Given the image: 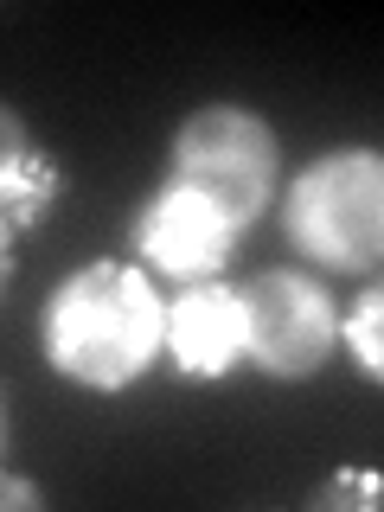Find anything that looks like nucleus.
I'll use <instances>...</instances> for the list:
<instances>
[{"label": "nucleus", "mask_w": 384, "mask_h": 512, "mask_svg": "<svg viewBox=\"0 0 384 512\" xmlns=\"http://www.w3.org/2000/svg\"><path fill=\"white\" fill-rule=\"evenodd\" d=\"M167 352V301L128 263H90L45 301V359L84 391H122Z\"/></svg>", "instance_id": "f257e3e1"}, {"label": "nucleus", "mask_w": 384, "mask_h": 512, "mask_svg": "<svg viewBox=\"0 0 384 512\" xmlns=\"http://www.w3.org/2000/svg\"><path fill=\"white\" fill-rule=\"evenodd\" d=\"M288 237L327 269L384 263V154L333 148L288 186Z\"/></svg>", "instance_id": "f03ea898"}, {"label": "nucleus", "mask_w": 384, "mask_h": 512, "mask_svg": "<svg viewBox=\"0 0 384 512\" xmlns=\"http://www.w3.org/2000/svg\"><path fill=\"white\" fill-rule=\"evenodd\" d=\"M173 180L205 192V199L244 231L269 205V192H276V135H269V122L250 116V109L212 103L173 135Z\"/></svg>", "instance_id": "7ed1b4c3"}, {"label": "nucleus", "mask_w": 384, "mask_h": 512, "mask_svg": "<svg viewBox=\"0 0 384 512\" xmlns=\"http://www.w3.org/2000/svg\"><path fill=\"white\" fill-rule=\"evenodd\" d=\"M237 301H244V352L276 378H308L340 340L327 288L295 269H269V276L244 282Z\"/></svg>", "instance_id": "20e7f679"}, {"label": "nucleus", "mask_w": 384, "mask_h": 512, "mask_svg": "<svg viewBox=\"0 0 384 512\" xmlns=\"http://www.w3.org/2000/svg\"><path fill=\"white\" fill-rule=\"evenodd\" d=\"M231 244H237V224L205 192H192L180 180H167L135 218V250L160 276H180V282H212L224 269V256H231Z\"/></svg>", "instance_id": "39448f33"}, {"label": "nucleus", "mask_w": 384, "mask_h": 512, "mask_svg": "<svg viewBox=\"0 0 384 512\" xmlns=\"http://www.w3.org/2000/svg\"><path fill=\"white\" fill-rule=\"evenodd\" d=\"M167 359L186 378H224L244 359V301L218 282L180 288V301L167 308Z\"/></svg>", "instance_id": "423d86ee"}, {"label": "nucleus", "mask_w": 384, "mask_h": 512, "mask_svg": "<svg viewBox=\"0 0 384 512\" xmlns=\"http://www.w3.org/2000/svg\"><path fill=\"white\" fill-rule=\"evenodd\" d=\"M7 250L20 244V224H32L45 212V199L58 192V173L45 167V154L32 148V141H20V122H7Z\"/></svg>", "instance_id": "0eeeda50"}, {"label": "nucleus", "mask_w": 384, "mask_h": 512, "mask_svg": "<svg viewBox=\"0 0 384 512\" xmlns=\"http://www.w3.org/2000/svg\"><path fill=\"white\" fill-rule=\"evenodd\" d=\"M340 340H346L352 359H359V372L384 384V282H372L352 301V314L340 320Z\"/></svg>", "instance_id": "6e6552de"}, {"label": "nucleus", "mask_w": 384, "mask_h": 512, "mask_svg": "<svg viewBox=\"0 0 384 512\" xmlns=\"http://www.w3.org/2000/svg\"><path fill=\"white\" fill-rule=\"evenodd\" d=\"M327 506H346V500H365V506H378L384 500V480L378 474H346V480H333L327 493H320Z\"/></svg>", "instance_id": "1a4fd4ad"}, {"label": "nucleus", "mask_w": 384, "mask_h": 512, "mask_svg": "<svg viewBox=\"0 0 384 512\" xmlns=\"http://www.w3.org/2000/svg\"><path fill=\"white\" fill-rule=\"evenodd\" d=\"M7 506H39V493L20 487V480H7Z\"/></svg>", "instance_id": "9d476101"}]
</instances>
